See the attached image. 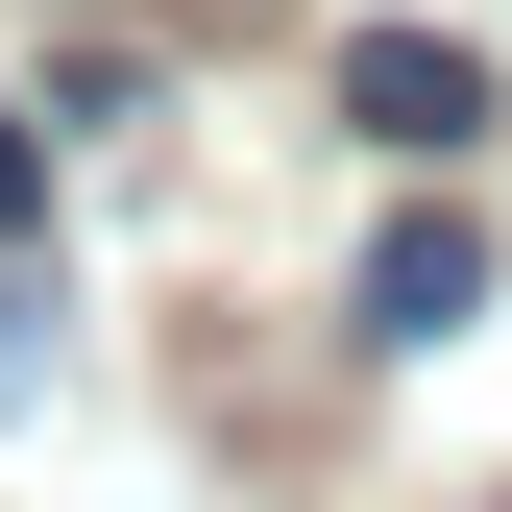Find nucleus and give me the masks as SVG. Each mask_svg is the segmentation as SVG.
<instances>
[{
    "instance_id": "nucleus-1",
    "label": "nucleus",
    "mask_w": 512,
    "mask_h": 512,
    "mask_svg": "<svg viewBox=\"0 0 512 512\" xmlns=\"http://www.w3.org/2000/svg\"><path fill=\"white\" fill-rule=\"evenodd\" d=\"M342 122H366V147H415V171H439V147H488V49L366 25V49H342Z\"/></svg>"
},
{
    "instance_id": "nucleus-2",
    "label": "nucleus",
    "mask_w": 512,
    "mask_h": 512,
    "mask_svg": "<svg viewBox=\"0 0 512 512\" xmlns=\"http://www.w3.org/2000/svg\"><path fill=\"white\" fill-rule=\"evenodd\" d=\"M464 317H488V244H464V220H391V244H366V342H391V366L464 342Z\"/></svg>"
},
{
    "instance_id": "nucleus-3",
    "label": "nucleus",
    "mask_w": 512,
    "mask_h": 512,
    "mask_svg": "<svg viewBox=\"0 0 512 512\" xmlns=\"http://www.w3.org/2000/svg\"><path fill=\"white\" fill-rule=\"evenodd\" d=\"M0 415H49V269L0 244Z\"/></svg>"
},
{
    "instance_id": "nucleus-4",
    "label": "nucleus",
    "mask_w": 512,
    "mask_h": 512,
    "mask_svg": "<svg viewBox=\"0 0 512 512\" xmlns=\"http://www.w3.org/2000/svg\"><path fill=\"white\" fill-rule=\"evenodd\" d=\"M49 220V122H0V244H25Z\"/></svg>"
}]
</instances>
